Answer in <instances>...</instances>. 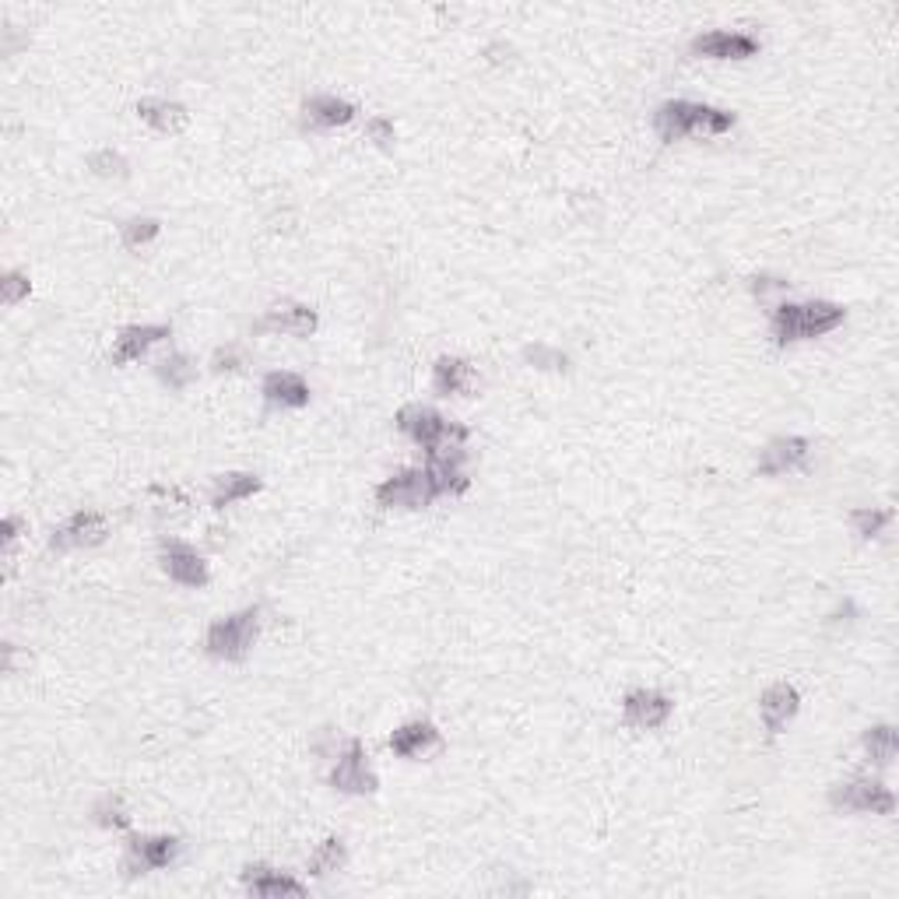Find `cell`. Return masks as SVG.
I'll return each mask as SVG.
<instances>
[{
    "instance_id": "3",
    "label": "cell",
    "mask_w": 899,
    "mask_h": 899,
    "mask_svg": "<svg viewBox=\"0 0 899 899\" xmlns=\"http://www.w3.org/2000/svg\"><path fill=\"white\" fill-rule=\"evenodd\" d=\"M397 429L411 436L419 446H425L429 454H440V450H464L468 443V429L457 422H446L440 411H432L425 405H408L397 411Z\"/></svg>"
},
{
    "instance_id": "10",
    "label": "cell",
    "mask_w": 899,
    "mask_h": 899,
    "mask_svg": "<svg viewBox=\"0 0 899 899\" xmlns=\"http://www.w3.org/2000/svg\"><path fill=\"white\" fill-rule=\"evenodd\" d=\"M110 538V524L102 513H75L71 521L64 527L54 531V538H49V548L57 551H71V548H95Z\"/></svg>"
},
{
    "instance_id": "19",
    "label": "cell",
    "mask_w": 899,
    "mask_h": 899,
    "mask_svg": "<svg viewBox=\"0 0 899 899\" xmlns=\"http://www.w3.org/2000/svg\"><path fill=\"white\" fill-rule=\"evenodd\" d=\"M317 314L309 306H274L268 309V317L257 323V331H274V334H288V338H309L317 331Z\"/></svg>"
},
{
    "instance_id": "18",
    "label": "cell",
    "mask_w": 899,
    "mask_h": 899,
    "mask_svg": "<svg viewBox=\"0 0 899 899\" xmlns=\"http://www.w3.org/2000/svg\"><path fill=\"white\" fill-rule=\"evenodd\" d=\"M243 886L247 892L261 896V899H278V896H306V886L299 878H292L285 872H274L268 864H250L243 872Z\"/></svg>"
},
{
    "instance_id": "7",
    "label": "cell",
    "mask_w": 899,
    "mask_h": 899,
    "mask_svg": "<svg viewBox=\"0 0 899 899\" xmlns=\"http://www.w3.org/2000/svg\"><path fill=\"white\" fill-rule=\"evenodd\" d=\"M180 857V840L177 837H130L127 854H124V875H145L169 868Z\"/></svg>"
},
{
    "instance_id": "30",
    "label": "cell",
    "mask_w": 899,
    "mask_h": 899,
    "mask_svg": "<svg viewBox=\"0 0 899 899\" xmlns=\"http://www.w3.org/2000/svg\"><path fill=\"white\" fill-rule=\"evenodd\" d=\"M95 822L106 826V829H127L130 816H127V808H124V801L116 798V794H106V798L95 805Z\"/></svg>"
},
{
    "instance_id": "16",
    "label": "cell",
    "mask_w": 899,
    "mask_h": 899,
    "mask_svg": "<svg viewBox=\"0 0 899 899\" xmlns=\"http://www.w3.org/2000/svg\"><path fill=\"white\" fill-rule=\"evenodd\" d=\"M798 706H801V696H798V689L781 682V685H770L763 699H759V717H763V728L770 735H781L787 728V720H794V714H798Z\"/></svg>"
},
{
    "instance_id": "11",
    "label": "cell",
    "mask_w": 899,
    "mask_h": 899,
    "mask_svg": "<svg viewBox=\"0 0 899 899\" xmlns=\"http://www.w3.org/2000/svg\"><path fill=\"white\" fill-rule=\"evenodd\" d=\"M671 710H674V703L664 693H657V689H633V693L626 696V703H622L626 724H633V728H647V731L668 724Z\"/></svg>"
},
{
    "instance_id": "25",
    "label": "cell",
    "mask_w": 899,
    "mask_h": 899,
    "mask_svg": "<svg viewBox=\"0 0 899 899\" xmlns=\"http://www.w3.org/2000/svg\"><path fill=\"white\" fill-rule=\"evenodd\" d=\"M344 861H349V851H344V840L327 837V840L317 846V851H314V857H309V875L323 878V875H331V872H341V868H344Z\"/></svg>"
},
{
    "instance_id": "2",
    "label": "cell",
    "mask_w": 899,
    "mask_h": 899,
    "mask_svg": "<svg viewBox=\"0 0 899 899\" xmlns=\"http://www.w3.org/2000/svg\"><path fill=\"white\" fill-rule=\"evenodd\" d=\"M846 320V314L833 303H781L773 309V338L781 344L822 338Z\"/></svg>"
},
{
    "instance_id": "14",
    "label": "cell",
    "mask_w": 899,
    "mask_h": 899,
    "mask_svg": "<svg viewBox=\"0 0 899 899\" xmlns=\"http://www.w3.org/2000/svg\"><path fill=\"white\" fill-rule=\"evenodd\" d=\"M808 440L801 436H781V440H773L766 450H763V457H759V475H787V471H798L805 468V460H808Z\"/></svg>"
},
{
    "instance_id": "15",
    "label": "cell",
    "mask_w": 899,
    "mask_h": 899,
    "mask_svg": "<svg viewBox=\"0 0 899 899\" xmlns=\"http://www.w3.org/2000/svg\"><path fill=\"white\" fill-rule=\"evenodd\" d=\"M390 749L401 759H425L429 752L443 749V735L436 731V724L429 720H411L405 728H397L390 735Z\"/></svg>"
},
{
    "instance_id": "20",
    "label": "cell",
    "mask_w": 899,
    "mask_h": 899,
    "mask_svg": "<svg viewBox=\"0 0 899 899\" xmlns=\"http://www.w3.org/2000/svg\"><path fill=\"white\" fill-rule=\"evenodd\" d=\"M355 116L352 102H344L338 95H314L303 102V124L314 130H331V127H344Z\"/></svg>"
},
{
    "instance_id": "27",
    "label": "cell",
    "mask_w": 899,
    "mask_h": 899,
    "mask_svg": "<svg viewBox=\"0 0 899 899\" xmlns=\"http://www.w3.org/2000/svg\"><path fill=\"white\" fill-rule=\"evenodd\" d=\"M89 169L95 172V177H102V180H127V172H130L127 159L120 151H113V148L92 151L89 155Z\"/></svg>"
},
{
    "instance_id": "5",
    "label": "cell",
    "mask_w": 899,
    "mask_h": 899,
    "mask_svg": "<svg viewBox=\"0 0 899 899\" xmlns=\"http://www.w3.org/2000/svg\"><path fill=\"white\" fill-rule=\"evenodd\" d=\"M432 499H436V492H432V481H429L425 468L397 471L376 486V503L387 510H422L432 503Z\"/></svg>"
},
{
    "instance_id": "33",
    "label": "cell",
    "mask_w": 899,
    "mask_h": 899,
    "mask_svg": "<svg viewBox=\"0 0 899 899\" xmlns=\"http://www.w3.org/2000/svg\"><path fill=\"white\" fill-rule=\"evenodd\" d=\"M527 359L534 362V366H545V369H559L566 366V359L559 352H548V349H527Z\"/></svg>"
},
{
    "instance_id": "36",
    "label": "cell",
    "mask_w": 899,
    "mask_h": 899,
    "mask_svg": "<svg viewBox=\"0 0 899 899\" xmlns=\"http://www.w3.org/2000/svg\"><path fill=\"white\" fill-rule=\"evenodd\" d=\"M19 531H22L19 516H4V524H0V534H4V548H11L14 542H19Z\"/></svg>"
},
{
    "instance_id": "23",
    "label": "cell",
    "mask_w": 899,
    "mask_h": 899,
    "mask_svg": "<svg viewBox=\"0 0 899 899\" xmlns=\"http://www.w3.org/2000/svg\"><path fill=\"white\" fill-rule=\"evenodd\" d=\"M253 492H261V478L257 475H247V471H232V475H221L215 481V492H212V503L218 510L239 503V499H250Z\"/></svg>"
},
{
    "instance_id": "8",
    "label": "cell",
    "mask_w": 899,
    "mask_h": 899,
    "mask_svg": "<svg viewBox=\"0 0 899 899\" xmlns=\"http://www.w3.org/2000/svg\"><path fill=\"white\" fill-rule=\"evenodd\" d=\"M331 784L341 794H373L376 790V773L366 763L362 741H349V746H344V752L338 755V763L331 770Z\"/></svg>"
},
{
    "instance_id": "1",
    "label": "cell",
    "mask_w": 899,
    "mask_h": 899,
    "mask_svg": "<svg viewBox=\"0 0 899 899\" xmlns=\"http://www.w3.org/2000/svg\"><path fill=\"white\" fill-rule=\"evenodd\" d=\"M731 127H735L731 113L703 106V102H685V99L664 102V106L653 113V130L664 145L682 141L689 134H728Z\"/></svg>"
},
{
    "instance_id": "28",
    "label": "cell",
    "mask_w": 899,
    "mask_h": 899,
    "mask_svg": "<svg viewBox=\"0 0 899 899\" xmlns=\"http://www.w3.org/2000/svg\"><path fill=\"white\" fill-rule=\"evenodd\" d=\"M892 521V513L889 510H868V507H861V510H854L851 513V527H854V534L857 538H864V542H872V538H878L881 534V527H886Z\"/></svg>"
},
{
    "instance_id": "13",
    "label": "cell",
    "mask_w": 899,
    "mask_h": 899,
    "mask_svg": "<svg viewBox=\"0 0 899 899\" xmlns=\"http://www.w3.org/2000/svg\"><path fill=\"white\" fill-rule=\"evenodd\" d=\"M172 331H169V323H134V327H124L113 344V366H127V362H137L141 359L151 344H159L166 341Z\"/></svg>"
},
{
    "instance_id": "4",
    "label": "cell",
    "mask_w": 899,
    "mask_h": 899,
    "mask_svg": "<svg viewBox=\"0 0 899 899\" xmlns=\"http://www.w3.org/2000/svg\"><path fill=\"white\" fill-rule=\"evenodd\" d=\"M257 629H261V608H243L229 618H218L212 629H207L204 647L218 661H243L250 653Z\"/></svg>"
},
{
    "instance_id": "32",
    "label": "cell",
    "mask_w": 899,
    "mask_h": 899,
    "mask_svg": "<svg viewBox=\"0 0 899 899\" xmlns=\"http://www.w3.org/2000/svg\"><path fill=\"white\" fill-rule=\"evenodd\" d=\"M366 137L376 145V148H394L397 141V134H394V124L384 116H373L369 124H366Z\"/></svg>"
},
{
    "instance_id": "6",
    "label": "cell",
    "mask_w": 899,
    "mask_h": 899,
    "mask_svg": "<svg viewBox=\"0 0 899 899\" xmlns=\"http://www.w3.org/2000/svg\"><path fill=\"white\" fill-rule=\"evenodd\" d=\"M833 808L843 811H872V816H892L896 811V794L878 784V781H846L829 790Z\"/></svg>"
},
{
    "instance_id": "31",
    "label": "cell",
    "mask_w": 899,
    "mask_h": 899,
    "mask_svg": "<svg viewBox=\"0 0 899 899\" xmlns=\"http://www.w3.org/2000/svg\"><path fill=\"white\" fill-rule=\"evenodd\" d=\"M0 299H4V306H19L22 299H29V274L8 271L4 282H0Z\"/></svg>"
},
{
    "instance_id": "12",
    "label": "cell",
    "mask_w": 899,
    "mask_h": 899,
    "mask_svg": "<svg viewBox=\"0 0 899 899\" xmlns=\"http://www.w3.org/2000/svg\"><path fill=\"white\" fill-rule=\"evenodd\" d=\"M693 54L696 57H710V60H746L759 54V39L746 36V32H706V36L693 39Z\"/></svg>"
},
{
    "instance_id": "21",
    "label": "cell",
    "mask_w": 899,
    "mask_h": 899,
    "mask_svg": "<svg viewBox=\"0 0 899 899\" xmlns=\"http://www.w3.org/2000/svg\"><path fill=\"white\" fill-rule=\"evenodd\" d=\"M137 116L159 134H183L190 127L186 106L183 102H172V99H141L137 102Z\"/></svg>"
},
{
    "instance_id": "17",
    "label": "cell",
    "mask_w": 899,
    "mask_h": 899,
    "mask_svg": "<svg viewBox=\"0 0 899 899\" xmlns=\"http://www.w3.org/2000/svg\"><path fill=\"white\" fill-rule=\"evenodd\" d=\"M432 387H436V394H443V397H450V394L471 397L478 390V373L471 362L443 355L436 366H432Z\"/></svg>"
},
{
    "instance_id": "26",
    "label": "cell",
    "mask_w": 899,
    "mask_h": 899,
    "mask_svg": "<svg viewBox=\"0 0 899 899\" xmlns=\"http://www.w3.org/2000/svg\"><path fill=\"white\" fill-rule=\"evenodd\" d=\"M159 379L166 387H172V390H183V387H190L197 379V366L194 362H190L186 355H169V359H162L159 362Z\"/></svg>"
},
{
    "instance_id": "22",
    "label": "cell",
    "mask_w": 899,
    "mask_h": 899,
    "mask_svg": "<svg viewBox=\"0 0 899 899\" xmlns=\"http://www.w3.org/2000/svg\"><path fill=\"white\" fill-rule=\"evenodd\" d=\"M264 401L271 408H303L309 405V384L299 373H268L264 376Z\"/></svg>"
},
{
    "instance_id": "24",
    "label": "cell",
    "mask_w": 899,
    "mask_h": 899,
    "mask_svg": "<svg viewBox=\"0 0 899 899\" xmlns=\"http://www.w3.org/2000/svg\"><path fill=\"white\" fill-rule=\"evenodd\" d=\"M861 746H864V752H868V759L875 766H889L896 759V752H899L896 728H889V724H875V728L864 731Z\"/></svg>"
},
{
    "instance_id": "9",
    "label": "cell",
    "mask_w": 899,
    "mask_h": 899,
    "mask_svg": "<svg viewBox=\"0 0 899 899\" xmlns=\"http://www.w3.org/2000/svg\"><path fill=\"white\" fill-rule=\"evenodd\" d=\"M159 562L166 569V577L169 580H177L183 587H204L207 580H212V573H207V562L197 548H190L183 542H162L159 548Z\"/></svg>"
},
{
    "instance_id": "29",
    "label": "cell",
    "mask_w": 899,
    "mask_h": 899,
    "mask_svg": "<svg viewBox=\"0 0 899 899\" xmlns=\"http://www.w3.org/2000/svg\"><path fill=\"white\" fill-rule=\"evenodd\" d=\"M159 232H162V225L155 218H130V221H124V229H120V239H124L127 250H141Z\"/></svg>"
},
{
    "instance_id": "35",
    "label": "cell",
    "mask_w": 899,
    "mask_h": 899,
    "mask_svg": "<svg viewBox=\"0 0 899 899\" xmlns=\"http://www.w3.org/2000/svg\"><path fill=\"white\" fill-rule=\"evenodd\" d=\"M243 366V355H239L236 349H218L215 352V369L218 373H232V369H239Z\"/></svg>"
},
{
    "instance_id": "34",
    "label": "cell",
    "mask_w": 899,
    "mask_h": 899,
    "mask_svg": "<svg viewBox=\"0 0 899 899\" xmlns=\"http://www.w3.org/2000/svg\"><path fill=\"white\" fill-rule=\"evenodd\" d=\"M784 288H787V282L770 278V274H763V278H755V282H752V292H755V296L763 299V303H766L770 296H776V292H784Z\"/></svg>"
}]
</instances>
